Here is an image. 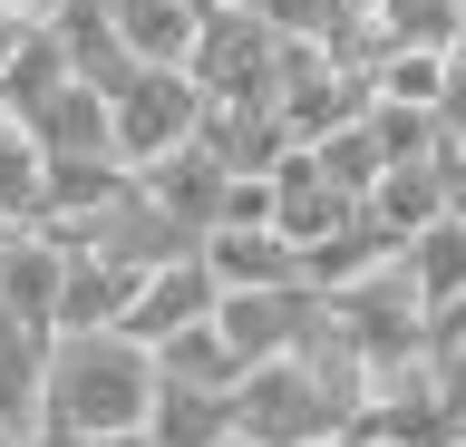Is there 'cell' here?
Instances as JSON below:
<instances>
[{
    "mask_svg": "<svg viewBox=\"0 0 466 447\" xmlns=\"http://www.w3.org/2000/svg\"><path fill=\"white\" fill-rule=\"evenodd\" d=\"M49 30H58V49H68V68H78L87 88H116V78L137 68V59H127V39H116V10H107V0H58Z\"/></svg>",
    "mask_w": 466,
    "mask_h": 447,
    "instance_id": "cell-18",
    "label": "cell"
},
{
    "mask_svg": "<svg viewBox=\"0 0 466 447\" xmlns=\"http://www.w3.org/2000/svg\"><path fill=\"white\" fill-rule=\"evenodd\" d=\"M233 10H253V0H233Z\"/></svg>",
    "mask_w": 466,
    "mask_h": 447,
    "instance_id": "cell-38",
    "label": "cell"
},
{
    "mask_svg": "<svg viewBox=\"0 0 466 447\" xmlns=\"http://www.w3.org/2000/svg\"><path fill=\"white\" fill-rule=\"evenodd\" d=\"M224 224H272V176H233L224 185Z\"/></svg>",
    "mask_w": 466,
    "mask_h": 447,
    "instance_id": "cell-29",
    "label": "cell"
},
{
    "mask_svg": "<svg viewBox=\"0 0 466 447\" xmlns=\"http://www.w3.org/2000/svg\"><path fill=\"white\" fill-rule=\"evenodd\" d=\"M156 409V350L127 340V330H58L49 340V399H39V428H97V438H127Z\"/></svg>",
    "mask_w": 466,
    "mask_h": 447,
    "instance_id": "cell-1",
    "label": "cell"
},
{
    "mask_svg": "<svg viewBox=\"0 0 466 447\" xmlns=\"http://www.w3.org/2000/svg\"><path fill=\"white\" fill-rule=\"evenodd\" d=\"M49 340H58V330L10 321V311H0V428H10V438H39V399H49Z\"/></svg>",
    "mask_w": 466,
    "mask_h": 447,
    "instance_id": "cell-12",
    "label": "cell"
},
{
    "mask_svg": "<svg viewBox=\"0 0 466 447\" xmlns=\"http://www.w3.org/2000/svg\"><path fill=\"white\" fill-rule=\"evenodd\" d=\"M457 340H466V292H457V301H437V311H428V350H457Z\"/></svg>",
    "mask_w": 466,
    "mask_h": 447,
    "instance_id": "cell-33",
    "label": "cell"
},
{
    "mask_svg": "<svg viewBox=\"0 0 466 447\" xmlns=\"http://www.w3.org/2000/svg\"><path fill=\"white\" fill-rule=\"evenodd\" d=\"M116 10V39L137 68H195V39H204V0H107Z\"/></svg>",
    "mask_w": 466,
    "mask_h": 447,
    "instance_id": "cell-11",
    "label": "cell"
},
{
    "mask_svg": "<svg viewBox=\"0 0 466 447\" xmlns=\"http://www.w3.org/2000/svg\"><path fill=\"white\" fill-rule=\"evenodd\" d=\"M146 176V195H156V205L175 214V224H195V234H214V224H224V185H233V166L214 147H175V156H156V166H137Z\"/></svg>",
    "mask_w": 466,
    "mask_h": 447,
    "instance_id": "cell-9",
    "label": "cell"
},
{
    "mask_svg": "<svg viewBox=\"0 0 466 447\" xmlns=\"http://www.w3.org/2000/svg\"><path fill=\"white\" fill-rule=\"evenodd\" d=\"M58 282H68V253L39 224H0V311L58 330Z\"/></svg>",
    "mask_w": 466,
    "mask_h": 447,
    "instance_id": "cell-7",
    "label": "cell"
},
{
    "mask_svg": "<svg viewBox=\"0 0 466 447\" xmlns=\"http://www.w3.org/2000/svg\"><path fill=\"white\" fill-rule=\"evenodd\" d=\"M214 301H224V282H214V263H204V243L195 253H175V263H156L137 282V311H127V340H175V330H195V321H214Z\"/></svg>",
    "mask_w": 466,
    "mask_h": 447,
    "instance_id": "cell-6",
    "label": "cell"
},
{
    "mask_svg": "<svg viewBox=\"0 0 466 447\" xmlns=\"http://www.w3.org/2000/svg\"><path fill=\"white\" fill-rule=\"evenodd\" d=\"M282 49L291 39L272 30L262 10L214 0V10H204V39H195V88L214 97V107H272V97H282Z\"/></svg>",
    "mask_w": 466,
    "mask_h": 447,
    "instance_id": "cell-3",
    "label": "cell"
},
{
    "mask_svg": "<svg viewBox=\"0 0 466 447\" xmlns=\"http://www.w3.org/2000/svg\"><path fill=\"white\" fill-rule=\"evenodd\" d=\"M204 147L224 156L233 176H272L291 156V127H282V107H204Z\"/></svg>",
    "mask_w": 466,
    "mask_h": 447,
    "instance_id": "cell-19",
    "label": "cell"
},
{
    "mask_svg": "<svg viewBox=\"0 0 466 447\" xmlns=\"http://www.w3.org/2000/svg\"><path fill=\"white\" fill-rule=\"evenodd\" d=\"M29 137L49 156H116V117H107V88H87V78H68V88H49L39 107H29Z\"/></svg>",
    "mask_w": 466,
    "mask_h": 447,
    "instance_id": "cell-13",
    "label": "cell"
},
{
    "mask_svg": "<svg viewBox=\"0 0 466 447\" xmlns=\"http://www.w3.org/2000/svg\"><path fill=\"white\" fill-rule=\"evenodd\" d=\"M204 10H214V0H204Z\"/></svg>",
    "mask_w": 466,
    "mask_h": 447,
    "instance_id": "cell-39",
    "label": "cell"
},
{
    "mask_svg": "<svg viewBox=\"0 0 466 447\" xmlns=\"http://www.w3.org/2000/svg\"><path fill=\"white\" fill-rule=\"evenodd\" d=\"M156 380H195V389H233V380H243V360H233L224 321H195V330H175V340H156Z\"/></svg>",
    "mask_w": 466,
    "mask_h": 447,
    "instance_id": "cell-21",
    "label": "cell"
},
{
    "mask_svg": "<svg viewBox=\"0 0 466 447\" xmlns=\"http://www.w3.org/2000/svg\"><path fill=\"white\" fill-rule=\"evenodd\" d=\"M370 127H379V156H389V166H428V156H447L437 107H389V97H370Z\"/></svg>",
    "mask_w": 466,
    "mask_h": 447,
    "instance_id": "cell-26",
    "label": "cell"
},
{
    "mask_svg": "<svg viewBox=\"0 0 466 447\" xmlns=\"http://www.w3.org/2000/svg\"><path fill=\"white\" fill-rule=\"evenodd\" d=\"M311 166H320V176H330V185H340V195H360V205H370V185L389 176V156H379V127H370V117L330 127V137H320V147H311Z\"/></svg>",
    "mask_w": 466,
    "mask_h": 447,
    "instance_id": "cell-23",
    "label": "cell"
},
{
    "mask_svg": "<svg viewBox=\"0 0 466 447\" xmlns=\"http://www.w3.org/2000/svg\"><path fill=\"white\" fill-rule=\"evenodd\" d=\"M437 78H447V49H379L370 97H389V107H437Z\"/></svg>",
    "mask_w": 466,
    "mask_h": 447,
    "instance_id": "cell-27",
    "label": "cell"
},
{
    "mask_svg": "<svg viewBox=\"0 0 466 447\" xmlns=\"http://www.w3.org/2000/svg\"><path fill=\"white\" fill-rule=\"evenodd\" d=\"M330 301V321L350 330V350L370 360V370H399V360H428V292H418V272L408 253H389L379 272H360L350 292H320Z\"/></svg>",
    "mask_w": 466,
    "mask_h": 447,
    "instance_id": "cell-2",
    "label": "cell"
},
{
    "mask_svg": "<svg viewBox=\"0 0 466 447\" xmlns=\"http://www.w3.org/2000/svg\"><path fill=\"white\" fill-rule=\"evenodd\" d=\"M437 127H447V137H466V39L447 49V78H437Z\"/></svg>",
    "mask_w": 466,
    "mask_h": 447,
    "instance_id": "cell-30",
    "label": "cell"
},
{
    "mask_svg": "<svg viewBox=\"0 0 466 447\" xmlns=\"http://www.w3.org/2000/svg\"><path fill=\"white\" fill-rule=\"evenodd\" d=\"M127 176V156H49V214H97Z\"/></svg>",
    "mask_w": 466,
    "mask_h": 447,
    "instance_id": "cell-24",
    "label": "cell"
},
{
    "mask_svg": "<svg viewBox=\"0 0 466 447\" xmlns=\"http://www.w3.org/2000/svg\"><path fill=\"white\" fill-rule=\"evenodd\" d=\"M350 10H379V0H350Z\"/></svg>",
    "mask_w": 466,
    "mask_h": 447,
    "instance_id": "cell-37",
    "label": "cell"
},
{
    "mask_svg": "<svg viewBox=\"0 0 466 447\" xmlns=\"http://www.w3.org/2000/svg\"><path fill=\"white\" fill-rule=\"evenodd\" d=\"M408 272H418L428 311H437V301H457L466 292V214H447V224H428V234L408 243Z\"/></svg>",
    "mask_w": 466,
    "mask_h": 447,
    "instance_id": "cell-25",
    "label": "cell"
},
{
    "mask_svg": "<svg viewBox=\"0 0 466 447\" xmlns=\"http://www.w3.org/2000/svg\"><path fill=\"white\" fill-rule=\"evenodd\" d=\"M146 272L107 263V253H68V282H58V330H127Z\"/></svg>",
    "mask_w": 466,
    "mask_h": 447,
    "instance_id": "cell-14",
    "label": "cell"
},
{
    "mask_svg": "<svg viewBox=\"0 0 466 447\" xmlns=\"http://www.w3.org/2000/svg\"><path fill=\"white\" fill-rule=\"evenodd\" d=\"M0 127H20V107H10V88H0Z\"/></svg>",
    "mask_w": 466,
    "mask_h": 447,
    "instance_id": "cell-34",
    "label": "cell"
},
{
    "mask_svg": "<svg viewBox=\"0 0 466 447\" xmlns=\"http://www.w3.org/2000/svg\"><path fill=\"white\" fill-rule=\"evenodd\" d=\"M204 107H214V97L195 88V68H127V78L107 88L116 156H127V166H156V156L195 147V137H204Z\"/></svg>",
    "mask_w": 466,
    "mask_h": 447,
    "instance_id": "cell-4",
    "label": "cell"
},
{
    "mask_svg": "<svg viewBox=\"0 0 466 447\" xmlns=\"http://www.w3.org/2000/svg\"><path fill=\"white\" fill-rule=\"evenodd\" d=\"M389 253H408L399 234H389V224H379L370 205L350 214L340 234H320V243H301V282H311V292H350V282H360V272H379L389 263Z\"/></svg>",
    "mask_w": 466,
    "mask_h": 447,
    "instance_id": "cell-15",
    "label": "cell"
},
{
    "mask_svg": "<svg viewBox=\"0 0 466 447\" xmlns=\"http://www.w3.org/2000/svg\"><path fill=\"white\" fill-rule=\"evenodd\" d=\"M204 263H214L224 292H282V282H301V243L282 224H214L204 234Z\"/></svg>",
    "mask_w": 466,
    "mask_h": 447,
    "instance_id": "cell-8",
    "label": "cell"
},
{
    "mask_svg": "<svg viewBox=\"0 0 466 447\" xmlns=\"http://www.w3.org/2000/svg\"><path fill=\"white\" fill-rule=\"evenodd\" d=\"M370 214H379L399 243H418L428 224H447V214H457V195H447V166H437V156H428V166H389V176L370 185Z\"/></svg>",
    "mask_w": 466,
    "mask_h": 447,
    "instance_id": "cell-17",
    "label": "cell"
},
{
    "mask_svg": "<svg viewBox=\"0 0 466 447\" xmlns=\"http://www.w3.org/2000/svg\"><path fill=\"white\" fill-rule=\"evenodd\" d=\"M233 428H243L253 447H301V438H330L340 409H330L320 380L282 350V360H253V370L233 380Z\"/></svg>",
    "mask_w": 466,
    "mask_h": 447,
    "instance_id": "cell-5",
    "label": "cell"
},
{
    "mask_svg": "<svg viewBox=\"0 0 466 447\" xmlns=\"http://www.w3.org/2000/svg\"><path fill=\"white\" fill-rule=\"evenodd\" d=\"M224 447H253V438H243V428H233V438H224Z\"/></svg>",
    "mask_w": 466,
    "mask_h": 447,
    "instance_id": "cell-36",
    "label": "cell"
},
{
    "mask_svg": "<svg viewBox=\"0 0 466 447\" xmlns=\"http://www.w3.org/2000/svg\"><path fill=\"white\" fill-rule=\"evenodd\" d=\"M389 49H457L466 39V0H379L370 10Z\"/></svg>",
    "mask_w": 466,
    "mask_h": 447,
    "instance_id": "cell-22",
    "label": "cell"
},
{
    "mask_svg": "<svg viewBox=\"0 0 466 447\" xmlns=\"http://www.w3.org/2000/svg\"><path fill=\"white\" fill-rule=\"evenodd\" d=\"M29 447H146V428H127V438H97V428H39Z\"/></svg>",
    "mask_w": 466,
    "mask_h": 447,
    "instance_id": "cell-32",
    "label": "cell"
},
{
    "mask_svg": "<svg viewBox=\"0 0 466 447\" xmlns=\"http://www.w3.org/2000/svg\"><path fill=\"white\" fill-rule=\"evenodd\" d=\"M350 214H360V195H340V185L311 166V147H291L282 166H272V224H282L291 243H320V234H340Z\"/></svg>",
    "mask_w": 466,
    "mask_h": 447,
    "instance_id": "cell-10",
    "label": "cell"
},
{
    "mask_svg": "<svg viewBox=\"0 0 466 447\" xmlns=\"http://www.w3.org/2000/svg\"><path fill=\"white\" fill-rule=\"evenodd\" d=\"M253 10H262L282 39H301V49H340V39L360 30V10H350V0H253Z\"/></svg>",
    "mask_w": 466,
    "mask_h": 447,
    "instance_id": "cell-28",
    "label": "cell"
},
{
    "mask_svg": "<svg viewBox=\"0 0 466 447\" xmlns=\"http://www.w3.org/2000/svg\"><path fill=\"white\" fill-rule=\"evenodd\" d=\"M224 438H233V389L156 380V409H146V447H224Z\"/></svg>",
    "mask_w": 466,
    "mask_h": 447,
    "instance_id": "cell-16",
    "label": "cell"
},
{
    "mask_svg": "<svg viewBox=\"0 0 466 447\" xmlns=\"http://www.w3.org/2000/svg\"><path fill=\"white\" fill-rule=\"evenodd\" d=\"M49 214V147L29 127H0V224H39Z\"/></svg>",
    "mask_w": 466,
    "mask_h": 447,
    "instance_id": "cell-20",
    "label": "cell"
},
{
    "mask_svg": "<svg viewBox=\"0 0 466 447\" xmlns=\"http://www.w3.org/2000/svg\"><path fill=\"white\" fill-rule=\"evenodd\" d=\"M428 370H437V399H447L457 428H466V340H457V350H428Z\"/></svg>",
    "mask_w": 466,
    "mask_h": 447,
    "instance_id": "cell-31",
    "label": "cell"
},
{
    "mask_svg": "<svg viewBox=\"0 0 466 447\" xmlns=\"http://www.w3.org/2000/svg\"><path fill=\"white\" fill-rule=\"evenodd\" d=\"M350 447H399V438H350Z\"/></svg>",
    "mask_w": 466,
    "mask_h": 447,
    "instance_id": "cell-35",
    "label": "cell"
}]
</instances>
